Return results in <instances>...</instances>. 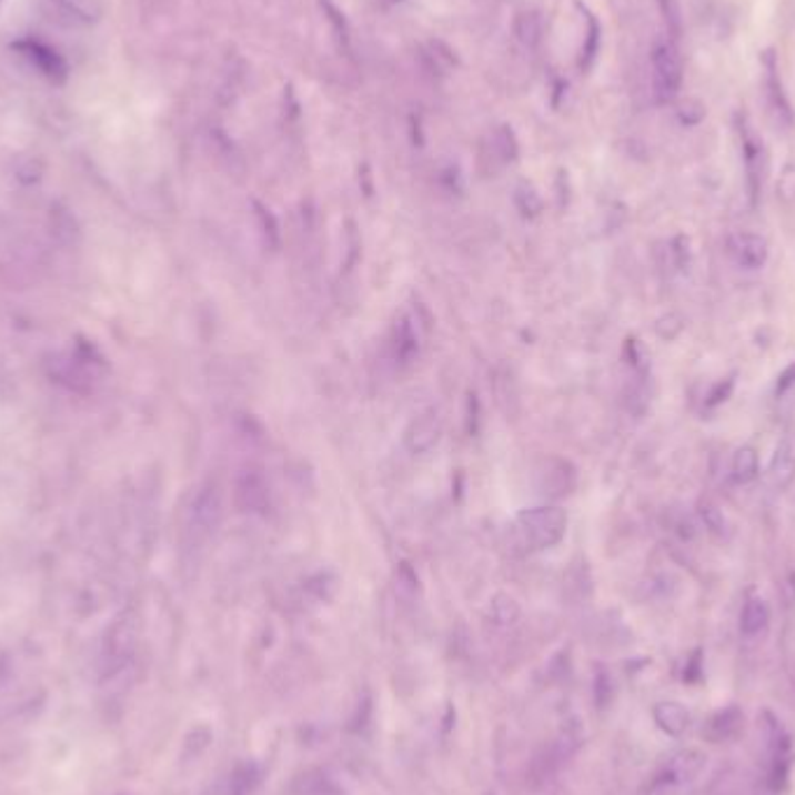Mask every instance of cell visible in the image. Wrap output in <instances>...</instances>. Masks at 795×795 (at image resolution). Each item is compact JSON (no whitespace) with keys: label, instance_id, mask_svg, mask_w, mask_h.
<instances>
[{"label":"cell","instance_id":"cell-1","mask_svg":"<svg viewBox=\"0 0 795 795\" xmlns=\"http://www.w3.org/2000/svg\"><path fill=\"white\" fill-rule=\"evenodd\" d=\"M516 531L529 550H552L567 531V514L561 507H533L521 512Z\"/></svg>","mask_w":795,"mask_h":795},{"label":"cell","instance_id":"cell-2","mask_svg":"<svg viewBox=\"0 0 795 795\" xmlns=\"http://www.w3.org/2000/svg\"><path fill=\"white\" fill-rule=\"evenodd\" d=\"M763 733L767 747V786L773 793H782L788 784L793 765L791 735L786 733L779 718L769 712H763Z\"/></svg>","mask_w":795,"mask_h":795},{"label":"cell","instance_id":"cell-3","mask_svg":"<svg viewBox=\"0 0 795 795\" xmlns=\"http://www.w3.org/2000/svg\"><path fill=\"white\" fill-rule=\"evenodd\" d=\"M12 49L33 70H38V74H42V78L52 84H63L68 80L70 68L57 47L47 44L38 38H21V40L12 42Z\"/></svg>","mask_w":795,"mask_h":795},{"label":"cell","instance_id":"cell-4","mask_svg":"<svg viewBox=\"0 0 795 795\" xmlns=\"http://www.w3.org/2000/svg\"><path fill=\"white\" fill-rule=\"evenodd\" d=\"M652 68H654V93L661 103L675 101L682 80H684V66L677 47L673 42H658L652 54Z\"/></svg>","mask_w":795,"mask_h":795},{"label":"cell","instance_id":"cell-5","mask_svg":"<svg viewBox=\"0 0 795 795\" xmlns=\"http://www.w3.org/2000/svg\"><path fill=\"white\" fill-rule=\"evenodd\" d=\"M223 516V503H221V493L214 484H208L205 489L198 491V495L191 503V512H189V533L201 542L208 540L217 526L221 524Z\"/></svg>","mask_w":795,"mask_h":795},{"label":"cell","instance_id":"cell-6","mask_svg":"<svg viewBox=\"0 0 795 795\" xmlns=\"http://www.w3.org/2000/svg\"><path fill=\"white\" fill-rule=\"evenodd\" d=\"M707 765L705 754L695 752V749H682L675 756H670V761L663 765V769L656 777L658 786H684L688 782H693L698 777Z\"/></svg>","mask_w":795,"mask_h":795},{"label":"cell","instance_id":"cell-7","mask_svg":"<svg viewBox=\"0 0 795 795\" xmlns=\"http://www.w3.org/2000/svg\"><path fill=\"white\" fill-rule=\"evenodd\" d=\"M442 437V419L437 410L421 412L405 431V446L412 454H426Z\"/></svg>","mask_w":795,"mask_h":795},{"label":"cell","instance_id":"cell-8","mask_svg":"<svg viewBox=\"0 0 795 795\" xmlns=\"http://www.w3.org/2000/svg\"><path fill=\"white\" fill-rule=\"evenodd\" d=\"M728 252L739 268L756 270L767 261V240L756 233H735L728 240Z\"/></svg>","mask_w":795,"mask_h":795},{"label":"cell","instance_id":"cell-9","mask_svg":"<svg viewBox=\"0 0 795 795\" xmlns=\"http://www.w3.org/2000/svg\"><path fill=\"white\" fill-rule=\"evenodd\" d=\"M577 486V472L563 459H552L540 472V489L550 495V499H563V495L573 493Z\"/></svg>","mask_w":795,"mask_h":795},{"label":"cell","instance_id":"cell-10","mask_svg":"<svg viewBox=\"0 0 795 795\" xmlns=\"http://www.w3.org/2000/svg\"><path fill=\"white\" fill-rule=\"evenodd\" d=\"M744 728V714L737 705H728L724 710L714 712L703 728V735L710 742H731L735 739Z\"/></svg>","mask_w":795,"mask_h":795},{"label":"cell","instance_id":"cell-11","mask_svg":"<svg viewBox=\"0 0 795 795\" xmlns=\"http://www.w3.org/2000/svg\"><path fill=\"white\" fill-rule=\"evenodd\" d=\"M795 480V440L786 435L775 446L773 461H769V482L777 489H786Z\"/></svg>","mask_w":795,"mask_h":795},{"label":"cell","instance_id":"cell-12","mask_svg":"<svg viewBox=\"0 0 795 795\" xmlns=\"http://www.w3.org/2000/svg\"><path fill=\"white\" fill-rule=\"evenodd\" d=\"M654 722L665 735L680 737L691 728V714L682 703L667 701V703H658L654 707Z\"/></svg>","mask_w":795,"mask_h":795},{"label":"cell","instance_id":"cell-13","mask_svg":"<svg viewBox=\"0 0 795 795\" xmlns=\"http://www.w3.org/2000/svg\"><path fill=\"white\" fill-rule=\"evenodd\" d=\"M235 499L244 512H263L268 505V486L259 475L246 472L235 486Z\"/></svg>","mask_w":795,"mask_h":795},{"label":"cell","instance_id":"cell-14","mask_svg":"<svg viewBox=\"0 0 795 795\" xmlns=\"http://www.w3.org/2000/svg\"><path fill=\"white\" fill-rule=\"evenodd\" d=\"M763 61H765V87H767L769 105H773V110L791 123V121H793V114H791V108H788V103H786V95H784V89H782V80H779V72H777L775 54L767 52Z\"/></svg>","mask_w":795,"mask_h":795},{"label":"cell","instance_id":"cell-15","mask_svg":"<svg viewBox=\"0 0 795 795\" xmlns=\"http://www.w3.org/2000/svg\"><path fill=\"white\" fill-rule=\"evenodd\" d=\"M261 765L256 761H242L229 777V795H252L261 784Z\"/></svg>","mask_w":795,"mask_h":795},{"label":"cell","instance_id":"cell-16","mask_svg":"<svg viewBox=\"0 0 795 795\" xmlns=\"http://www.w3.org/2000/svg\"><path fill=\"white\" fill-rule=\"evenodd\" d=\"M769 626V607L761 598H752L747 605L742 607L739 614V631L747 637L761 635Z\"/></svg>","mask_w":795,"mask_h":795},{"label":"cell","instance_id":"cell-17","mask_svg":"<svg viewBox=\"0 0 795 795\" xmlns=\"http://www.w3.org/2000/svg\"><path fill=\"white\" fill-rule=\"evenodd\" d=\"M295 795H344V791L321 769H310L295 782Z\"/></svg>","mask_w":795,"mask_h":795},{"label":"cell","instance_id":"cell-18","mask_svg":"<svg viewBox=\"0 0 795 795\" xmlns=\"http://www.w3.org/2000/svg\"><path fill=\"white\" fill-rule=\"evenodd\" d=\"M731 477L735 484L744 486L758 477V454L752 446H742V450L735 452L733 463H731Z\"/></svg>","mask_w":795,"mask_h":795},{"label":"cell","instance_id":"cell-19","mask_svg":"<svg viewBox=\"0 0 795 795\" xmlns=\"http://www.w3.org/2000/svg\"><path fill=\"white\" fill-rule=\"evenodd\" d=\"M59 8L82 23H98L105 14V0H57Z\"/></svg>","mask_w":795,"mask_h":795},{"label":"cell","instance_id":"cell-20","mask_svg":"<svg viewBox=\"0 0 795 795\" xmlns=\"http://www.w3.org/2000/svg\"><path fill=\"white\" fill-rule=\"evenodd\" d=\"M514 36L526 49H535L542 40V21L535 12H521L514 19Z\"/></svg>","mask_w":795,"mask_h":795},{"label":"cell","instance_id":"cell-21","mask_svg":"<svg viewBox=\"0 0 795 795\" xmlns=\"http://www.w3.org/2000/svg\"><path fill=\"white\" fill-rule=\"evenodd\" d=\"M521 607L519 603L507 593H499L493 595V601L489 603V616L495 621L499 626H512L514 621L519 618Z\"/></svg>","mask_w":795,"mask_h":795},{"label":"cell","instance_id":"cell-22","mask_svg":"<svg viewBox=\"0 0 795 795\" xmlns=\"http://www.w3.org/2000/svg\"><path fill=\"white\" fill-rule=\"evenodd\" d=\"M582 8V6H580ZM584 10V8H582ZM586 14V23H588V31H586V42L582 47V59H580V66L586 70L591 68L595 54H598V44H601V23L598 19H595L588 10H584Z\"/></svg>","mask_w":795,"mask_h":795},{"label":"cell","instance_id":"cell-23","mask_svg":"<svg viewBox=\"0 0 795 795\" xmlns=\"http://www.w3.org/2000/svg\"><path fill=\"white\" fill-rule=\"evenodd\" d=\"M321 8H324V12H326V17H329V21H331V27H333V31H335L340 44L346 49V52H350V27H346L344 14L335 8L333 0H321Z\"/></svg>","mask_w":795,"mask_h":795},{"label":"cell","instance_id":"cell-24","mask_svg":"<svg viewBox=\"0 0 795 795\" xmlns=\"http://www.w3.org/2000/svg\"><path fill=\"white\" fill-rule=\"evenodd\" d=\"M744 157H747V170H749V182L756 191L758 187V170H761V144L754 140V135L744 129Z\"/></svg>","mask_w":795,"mask_h":795},{"label":"cell","instance_id":"cell-25","mask_svg":"<svg viewBox=\"0 0 795 795\" xmlns=\"http://www.w3.org/2000/svg\"><path fill=\"white\" fill-rule=\"evenodd\" d=\"M793 386H795V361L779 375V380H777V393L782 395V393H786V391L793 389Z\"/></svg>","mask_w":795,"mask_h":795},{"label":"cell","instance_id":"cell-26","mask_svg":"<svg viewBox=\"0 0 795 795\" xmlns=\"http://www.w3.org/2000/svg\"><path fill=\"white\" fill-rule=\"evenodd\" d=\"M684 682H701V654H695L693 661L688 663V667L684 670Z\"/></svg>","mask_w":795,"mask_h":795},{"label":"cell","instance_id":"cell-27","mask_svg":"<svg viewBox=\"0 0 795 795\" xmlns=\"http://www.w3.org/2000/svg\"><path fill=\"white\" fill-rule=\"evenodd\" d=\"M733 389V386H731ZM731 389H726L724 391V384H718V391H714L710 398H712V401H710V405H716V403H722V401H726V395L731 393Z\"/></svg>","mask_w":795,"mask_h":795},{"label":"cell","instance_id":"cell-28","mask_svg":"<svg viewBox=\"0 0 795 795\" xmlns=\"http://www.w3.org/2000/svg\"><path fill=\"white\" fill-rule=\"evenodd\" d=\"M6 6H8V0H0V17H3V10H6Z\"/></svg>","mask_w":795,"mask_h":795}]
</instances>
